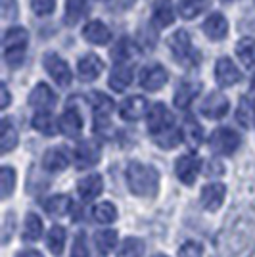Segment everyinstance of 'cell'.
Listing matches in <instances>:
<instances>
[{"mask_svg":"<svg viewBox=\"0 0 255 257\" xmlns=\"http://www.w3.org/2000/svg\"><path fill=\"white\" fill-rule=\"evenodd\" d=\"M81 128H83V119L79 115V111L75 109H67L64 115L60 117V131L64 133L65 137L75 139L81 135Z\"/></svg>","mask_w":255,"mask_h":257,"instance_id":"obj_22","label":"cell"},{"mask_svg":"<svg viewBox=\"0 0 255 257\" xmlns=\"http://www.w3.org/2000/svg\"><path fill=\"white\" fill-rule=\"evenodd\" d=\"M236 54L238 58L242 60V64L245 67H253L255 65V39L247 37V39H242L240 43L236 44Z\"/></svg>","mask_w":255,"mask_h":257,"instance_id":"obj_30","label":"cell"},{"mask_svg":"<svg viewBox=\"0 0 255 257\" xmlns=\"http://www.w3.org/2000/svg\"><path fill=\"white\" fill-rule=\"evenodd\" d=\"M182 139L186 140L192 148L200 146V144H202V140H203V131H202V127H200V123H196L192 117L186 119L184 128H182Z\"/></svg>","mask_w":255,"mask_h":257,"instance_id":"obj_31","label":"cell"},{"mask_svg":"<svg viewBox=\"0 0 255 257\" xmlns=\"http://www.w3.org/2000/svg\"><path fill=\"white\" fill-rule=\"evenodd\" d=\"M43 234V221L39 219V215L27 213L25 217V226H23V240L25 242H35Z\"/></svg>","mask_w":255,"mask_h":257,"instance_id":"obj_29","label":"cell"},{"mask_svg":"<svg viewBox=\"0 0 255 257\" xmlns=\"http://www.w3.org/2000/svg\"><path fill=\"white\" fill-rule=\"evenodd\" d=\"M129 54H131V43H129L127 39H121L119 44L115 46V50H113V58H115L117 62H125L129 58Z\"/></svg>","mask_w":255,"mask_h":257,"instance_id":"obj_44","label":"cell"},{"mask_svg":"<svg viewBox=\"0 0 255 257\" xmlns=\"http://www.w3.org/2000/svg\"><path fill=\"white\" fill-rule=\"evenodd\" d=\"M228 107H230L228 98L224 96V94H221V92H211V94L202 102L200 111H202V115H205L207 119H221L226 115Z\"/></svg>","mask_w":255,"mask_h":257,"instance_id":"obj_10","label":"cell"},{"mask_svg":"<svg viewBox=\"0 0 255 257\" xmlns=\"http://www.w3.org/2000/svg\"><path fill=\"white\" fill-rule=\"evenodd\" d=\"M203 33L207 39L211 41H223L224 37L228 35V23L224 20L223 14H213L203 22Z\"/></svg>","mask_w":255,"mask_h":257,"instance_id":"obj_16","label":"cell"},{"mask_svg":"<svg viewBox=\"0 0 255 257\" xmlns=\"http://www.w3.org/2000/svg\"><path fill=\"white\" fill-rule=\"evenodd\" d=\"M142 251H144V242L140 238H135L131 236L123 242V246L119 249L117 257H142Z\"/></svg>","mask_w":255,"mask_h":257,"instance_id":"obj_36","label":"cell"},{"mask_svg":"<svg viewBox=\"0 0 255 257\" xmlns=\"http://www.w3.org/2000/svg\"><path fill=\"white\" fill-rule=\"evenodd\" d=\"M69 209H71V198L65 194L52 196L44 202V211L50 217H62V215L69 213Z\"/></svg>","mask_w":255,"mask_h":257,"instance_id":"obj_26","label":"cell"},{"mask_svg":"<svg viewBox=\"0 0 255 257\" xmlns=\"http://www.w3.org/2000/svg\"><path fill=\"white\" fill-rule=\"evenodd\" d=\"M54 104H56V94L46 83H39L29 94V106H33L39 111H48L54 107Z\"/></svg>","mask_w":255,"mask_h":257,"instance_id":"obj_12","label":"cell"},{"mask_svg":"<svg viewBox=\"0 0 255 257\" xmlns=\"http://www.w3.org/2000/svg\"><path fill=\"white\" fill-rule=\"evenodd\" d=\"M200 90H202L200 83H192V81L181 83L179 88H177V92H175V106L181 107V109H186L192 104V100L198 96Z\"/></svg>","mask_w":255,"mask_h":257,"instance_id":"obj_20","label":"cell"},{"mask_svg":"<svg viewBox=\"0 0 255 257\" xmlns=\"http://www.w3.org/2000/svg\"><path fill=\"white\" fill-rule=\"evenodd\" d=\"M4 60L10 67H20L25 60V48L20 50H4Z\"/></svg>","mask_w":255,"mask_h":257,"instance_id":"obj_41","label":"cell"},{"mask_svg":"<svg viewBox=\"0 0 255 257\" xmlns=\"http://www.w3.org/2000/svg\"><path fill=\"white\" fill-rule=\"evenodd\" d=\"M224 196H226V188L221 182H213L203 186L202 190V205L207 211H217L224 202Z\"/></svg>","mask_w":255,"mask_h":257,"instance_id":"obj_15","label":"cell"},{"mask_svg":"<svg viewBox=\"0 0 255 257\" xmlns=\"http://www.w3.org/2000/svg\"><path fill=\"white\" fill-rule=\"evenodd\" d=\"M102 188H104V181H102V177L96 175V173L85 177L83 181H79V184H77L79 196H81L83 200H94L96 196H100Z\"/></svg>","mask_w":255,"mask_h":257,"instance_id":"obj_21","label":"cell"},{"mask_svg":"<svg viewBox=\"0 0 255 257\" xmlns=\"http://www.w3.org/2000/svg\"><path fill=\"white\" fill-rule=\"evenodd\" d=\"M88 12V2L86 0H67L65 6V23L67 25H75L79 23Z\"/></svg>","mask_w":255,"mask_h":257,"instance_id":"obj_27","label":"cell"},{"mask_svg":"<svg viewBox=\"0 0 255 257\" xmlns=\"http://www.w3.org/2000/svg\"><path fill=\"white\" fill-rule=\"evenodd\" d=\"M200 167H202V161L200 158H196V156H181L177 163H175V171H177V177H179V181L184 182L186 186H192L194 182H196V177H198V173H200Z\"/></svg>","mask_w":255,"mask_h":257,"instance_id":"obj_8","label":"cell"},{"mask_svg":"<svg viewBox=\"0 0 255 257\" xmlns=\"http://www.w3.org/2000/svg\"><path fill=\"white\" fill-rule=\"evenodd\" d=\"M64 244H65V228L62 226H52L48 230V236H46V246L52 251L54 255H60L64 251Z\"/></svg>","mask_w":255,"mask_h":257,"instance_id":"obj_33","label":"cell"},{"mask_svg":"<svg viewBox=\"0 0 255 257\" xmlns=\"http://www.w3.org/2000/svg\"><path fill=\"white\" fill-rule=\"evenodd\" d=\"M31 10L35 12L39 18L50 16V14L56 10V0H31Z\"/></svg>","mask_w":255,"mask_h":257,"instance_id":"obj_40","label":"cell"},{"mask_svg":"<svg viewBox=\"0 0 255 257\" xmlns=\"http://www.w3.org/2000/svg\"><path fill=\"white\" fill-rule=\"evenodd\" d=\"M152 22L156 23L158 27H169L171 23L175 22V16H173V6H171L169 0H158L154 12H152Z\"/></svg>","mask_w":255,"mask_h":257,"instance_id":"obj_25","label":"cell"},{"mask_svg":"<svg viewBox=\"0 0 255 257\" xmlns=\"http://www.w3.org/2000/svg\"><path fill=\"white\" fill-rule=\"evenodd\" d=\"M16 257H43V253L37 251V249H23V251H20Z\"/></svg>","mask_w":255,"mask_h":257,"instance_id":"obj_48","label":"cell"},{"mask_svg":"<svg viewBox=\"0 0 255 257\" xmlns=\"http://www.w3.org/2000/svg\"><path fill=\"white\" fill-rule=\"evenodd\" d=\"M102 158V148L92 140H83L75 148V165L77 169H88L96 165Z\"/></svg>","mask_w":255,"mask_h":257,"instance_id":"obj_7","label":"cell"},{"mask_svg":"<svg viewBox=\"0 0 255 257\" xmlns=\"http://www.w3.org/2000/svg\"><path fill=\"white\" fill-rule=\"evenodd\" d=\"M90 104H92V111H94V127L100 133L102 128L109 125V115L113 111V100L106 96L104 92L94 90L90 96Z\"/></svg>","mask_w":255,"mask_h":257,"instance_id":"obj_6","label":"cell"},{"mask_svg":"<svg viewBox=\"0 0 255 257\" xmlns=\"http://www.w3.org/2000/svg\"><path fill=\"white\" fill-rule=\"evenodd\" d=\"M167 79H169V73H167V69L163 65L152 64L142 69V73H140V85H142V88L154 92V90H160L161 86L167 83Z\"/></svg>","mask_w":255,"mask_h":257,"instance_id":"obj_9","label":"cell"},{"mask_svg":"<svg viewBox=\"0 0 255 257\" xmlns=\"http://www.w3.org/2000/svg\"><path fill=\"white\" fill-rule=\"evenodd\" d=\"M148 128L150 135L156 137L161 133H167L175 128V115L165 107V104H154L148 113Z\"/></svg>","mask_w":255,"mask_h":257,"instance_id":"obj_4","label":"cell"},{"mask_svg":"<svg viewBox=\"0 0 255 257\" xmlns=\"http://www.w3.org/2000/svg\"><path fill=\"white\" fill-rule=\"evenodd\" d=\"M0 12L4 20H14L18 16V2L16 0H0Z\"/></svg>","mask_w":255,"mask_h":257,"instance_id":"obj_43","label":"cell"},{"mask_svg":"<svg viewBox=\"0 0 255 257\" xmlns=\"http://www.w3.org/2000/svg\"><path fill=\"white\" fill-rule=\"evenodd\" d=\"M12 217L14 215L8 213L6 215V221H4V244H8V240H10L12 236Z\"/></svg>","mask_w":255,"mask_h":257,"instance_id":"obj_47","label":"cell"},{"mask_svg":"<svg viewBox=\"0 0 255 257\" xmlns=\"http://www.w3.org/2000/svg\"><path fill=\"white\" fill-rule=\"evenodd\" d=\"M127 184L133 194L142 196V198H150L158 192L160 175L152 165L133 161L127 167Z\"/></svg>","mask_w":255,"mask_h":257,"instance_id":"obj_1","label":"cell"},{"mask_svg":"<svg viewBox=\"0 0 255 257\" xmlns=\"http://www.w3.org/2000/svg\"><path fill=\"white\" fill-rule=\"evenodd\" d=\"M33 127L37 128L39 133H43V135H48V137L56 135V123H54L52 115L46 113V111H41V113H37L33 117Z\"/></svg>","mask_w":255,"mask_h":257,"instance_id":"obj_37","label":"cell"},{"mask_svg":"<svg viewBox=\"0 0 255 257\" xmlns=\"http://www.w3.org/2000/svg\"><path fill=\"white\" fill-rule=\"evenodd\" d=\"M238 123L245 128H255V98H242L236 109Z\"/></svg>","mask_w":255,"mask_h":257,"instance_id":"obj_24","label":"cell"},{"mask_svg":"<svg viewBox=\"0 0 255 257\" xmlns=\"http://www.w3.org/2000/svg\"><path fill=\"white\" fill-rule=\"evenodd\" d=\"M104 71V62L96 54H86L77 64V73L81 81H94Z\"/></svg>","mask_w":255,"mask_h":257,"instance_id":"obj_13","label":"cell"},{"mask_svg":"<svg viewBox=\"0 0 255 257\" xmlns=\"http://www.w3.org/2000/svg\"><path fill=\"white\" fill-rule=\"evenodd\" d=\"M71 257H90V253H88V246H86V238L83 232H79L77 238H75Z\"/></svg>","mask_w":255,"mask_h":257,"instance_id":"obj_42","label":"cell"},{"mask_svg":"<svg viewBox=\"0 0 255 257\" xmlns=\"http://www.w3.org/2000/svg\"><path fill=\"white\" fill-rule=\"evenodd\" d=\"M0 181H2V200H6V198H10V194L16 188V171L12 167H2Z\"/></svg>","mask_w":255,"mask_h":257,"instance_id":"obj_39","label":"cell"},{"mask_svg":"<svg viewBox=\"0 0 255 257\" xmlns=\"http://www.w3.org/2000/svg\"><path fill=\"white\" fill-rule=\"evenodd\" d=\"M92 215H94V219L98 223H113L117 219V209L113 204H109V202H102V204L94 205V209H92Z\"/></svg>","mask_w":255,"mask_h":257,"instance_id":"obj_35","label":"cell"},{"mask_svg":"<svg viewBox=\"0 0 255 257\" xmlns=\"http://www.w3.org/2000/svg\"><path fill=\"white\" fill-rule=\"evenodd\" d=\"M83 37H85L86 43H90V44H107L109 39H111V33H109V27H107V25L94 20V22H90L85 25Z\"/></svg>","mask_w":255,"mask_h":257,"instance_id":"obj_17","label":"cell"},{"mask_svg":"<svg viewBox=\"0 0 255 257\" xmlns=\"http://www.w3.org/2000/svg\"><path fill=\"white\" fill-rule=\"evenodd\" d=\"M0 94H2V102H0V107L2 109H6L8 107V104H10V92H8V86L4 85H0Z\"/></svg>","mask_w":255,"mask_h":257,"instance_id":"obj_46","label":"cell"},{"mask_svg":"<svg viewBox=\"0 0 255 257\" xmlns=\"http://www.w3.org/2000/svg\"><path fill=\"white\" fill-rule=\"evenodd\" d=\"M179 257H202V246L196 242H186L184 246H181Z\"/></svg>","mask_w":255,"mask_h":257,"instance_id":"obj_45","label":"cell"},{"mask_svg":"<svg viewBox=\"0 0 255 257\" xmlns=\"http://www.w3.org/2000/svg\"><path fill=\"white\" fill-rule=\"evenodd\" d=\"M240 142H242V139H240V135L236 131L221 127L217 131H213V135L209 137V148L215 154H219V156H230V154L238 150Z\"/></svg>","mask_w":255,"mask_h":257,"instance_id":"obj_3","label":"cell"},{"mask_svg":"<svg viewBox=\"0 0 255 257\" xmlns=\"http://www.w3.org/2000/svg\"><path fill=\"white\" fill-rule=\"evenodd\" d=\"M154 142L163 148V150H171V148H175V146H179L182 140V133L179 128H171L167 133H161V135H156V137H152Z\"/></svg>","mask_w":255,"mask_h":257,"instance_id":"obj_34","label":"cell"},{"mask_svg":"<svg viewBox=\"0 0 255 257\" xmlns=\"http://www.w3.org/2000/svg\"><path fill=\"white\" fill-rule=\"evenodd\" d=\"M207 8V0H179V14L184 20H194Z\"/></svg>","mask_w":255,"mask_h":257,"instance_id":"obj_32","label":"cell"},{"mask_svg":"<svg viewBox=\"0 0 255 257\" xmlns=\"http://www.w3.org/2000/svg\"><path fill=\"white\" fill-rule=\"evenodd\" d=\"M154 257H165V255H161V253H158V255H154Z\"/></svg>","mask_w":255,"mask_h":257,"instance_id":"obj_50","label":"cell"},{"mask_svg":"<svg viewBox=\"0 0 255 257\" xmlns=\"http://www.w3.org/2000/svg\"><path fill=\"white\" fill-rule=\"evenodd\" d=\"M223 2H232V0H223Z\"/></svg>","mask_w":255,"mask_h":257,"instance_id":"obj_51","label":"cell"},{"mask_svg":"<svg viewBox=\"0 0 255 257\" xmlns=\"http://www.w3.org/2000/svg\"><path fill=\"white\" fill-rule=\"evenodd\" d=\"M133 67L127 64H117L111 69V75H109V86L115 90V92H123L131 83H133Z\"/></svg>","mask_w":255,"mask_h":257,"instance_id":"obj_18","label":"cell"},{"mask_svg":"<svg viewBox=\"0 0 255 257\" xmlns=\"http://www.w3.org/2000/svg\"><path fill=\"white\" fill-rule=\"evenodd\" d=\"M117 246V232L115 230H100L96 234V247L102 253H109Z\"/></svg>","mask_w":255,"mask_h":257,"instance_id":"obj_38","label":"cell"},{"mask_svg":"<svg viewBox=\"0 0 255 257\" xmlns=\"http://www.w3.org/2000/svg\"><path fill=\"white\" fill-rule=\"evenodd\" d=\"M43 65L44 69H46V73L52 77L60 86H67L71 83V79H73L71 77V69H69L67 62H65L64 58H60L58 54H46L43 58Z\"/></svg>","mask_w":255,"mask_h":257,"instance_id":"obj_5","label":"cell"},{"mask_svg":"<svg viewBox=\"0 0 255 257\" xmlns=\"http://www.w3.org/2000/svg\"><path fill=\"white\" fill-rule=\"evenodd\" d=\"M148 111V100L144 96H131L127 98L121 107H119V115L125 121H139L144 113Z\"/></svg>","mask_w":255,"mask_h":257,"instance_id":"obj_14","label":"cell"},{"mask_svg":"<svg viewBox=\"0 0 255 257\" xmlns=\"http://www.w3.org/2000/svg\"><path fill=\"white\" fill-rule=\"evenodd\" d=\"M43 165H44V169L50 173L64 171L65 167L69 165L67 150H65V148H52V150H48L44 154Z\"/></svg>","mask_w":255,"mask_h":257,"instance_id":"obj_19","label":"cell"},{"mask_svg":"<svg viewBox=\"0 0 255 257\" xmlns=\"http://www.w3.org/2000/svg\"><path fill=\"white\" fill-rule=\"evenodd\" d=\"M215 79H217L219 86H234L236 83H240L242 73L234 65V62L230 58H221L215 64Z\"/></svg>","mask_w":255,"mask_h":257,"instance_id":"obj_11","label":"cell"},{"mask_svg":"<svg viewBox=\"0 0 255 257\" xmlns=\"http://www.w3.org/2000/svg\"><path fill=\"white\" fill-rule=\"evenodd\" d=\"M0 144L2 154H8L18 146V131L12 125L10 119H2V131H0Z\"/></svg>","mask_w":255,"mask_h":257,"instance_id":"obj_28","label":"cell"},{"mask_svg":"<svg viewBox=\"0 0 255 257\" xmlns=\"http://www.w3.org/2000/svg\"><path fill=\"white\" fill-rule=\"evenodd\" d=\"M251 88L255 90V77H253V83H251Z\"/></svg>","mask_w":255,"mask_h":257,"instance_id":"obj_49","label":"cell"},{"mask_svg":"<svg viewBox=\"0 0 255 257\" xmlns=\"http://www.w3.org/2000/svg\"><path fill=\"white\" fill-rule=\"evenodd\" d=\"M169 48L175 60L181 65H188V67H196V65L202 62V54L198 50H194L190 41V35L184 31V29H179L171 35L169 39Z\"/></svg>","mask_w":255,"mask_h":257,"instance_id":"obj_2","label":"cell"},{"mask_svg":"<svg viewBox=\"0 0 255 257\" xmlns=\"http://www.w3.org/2000/svg\"><path fill=\"white\" fill-rule=\"evenodd\" d=\"M27 43H29V33L23 27H10L2 39L4 50H20V48H25Z\"/></svg>","mask_w":255,"mask_h":257,"instance_id":"obj_23","label":"cell"}]
</instances>
